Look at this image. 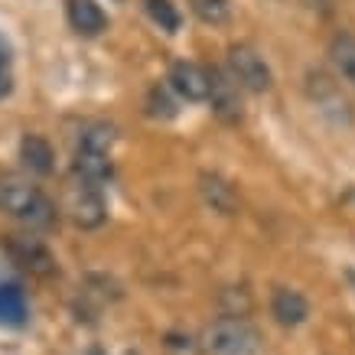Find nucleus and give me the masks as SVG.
<instances>
[{"label": "nucleus", "instance_id": "obj_1", "mask_svg": "<svg viewBox=\"0 0 355 355\" xmlns=\"http://www.w3.org/2000/svg\"><path fill=\"white\" fill-rule=\"evenodd\" d=\"M0 212L30 228H49L55 222V205L49 202V196L20 173L0 176Z\"/></svg>", "mask_w": 355, "mask_h": 355}, {"label": "nucleus", "instance_id": "obj_2", "mask_svg": "<svg viewBox=\"0 0 355 355\" xmlns=\"http://www.w3.org/2000/svg\"><path fill=\"white\" fill-rule=\"evenodd\" d=\"M202 355H254L258 352V329L238 320V316H218L199 336Z\"/></svg>", "mask_w": 355, "mask_h": 355}, {"label": "nucleus", "instance_id": "obj_3", "mask_svg": "<svg viewBox=\"0 0 355 355\" xmlns=\"http://www.w3.org/2000/svg\"><path fill=\"white\" fill-rule=\"evenodd\" d=\"M62 209L78 228H98V225H105V218H108V202H105L101 189L85 183V180H78V176H76V183L65 186Z\"/></svg>", "mask_w": 355, "mask_h": 355}, {"label": "nucleus", "instance_id": "obj_4", "mask_svg": "<svg viewBox=\"0 0 355 355\" xmlns=\"http://www.w3.org/2000/svg\"><path fill=\"white\" fill-rule=\"evenodd\" d=\"M228 76L235 78L245 92H268L274 85V76H270V65L264 62V55L248 43H232L228 46Z\"/></svg>", "mask_w": 355, "mask_h": 355}, {"label": "nucleus", "instance_id": "obj_5", "mask_svg": "<svg viewBox=\"0 0 355 355\" xmlns=\"http://www.w3.org/2000/svg\"><path fill=\"white\" fill-rule=\"evenodd\" d=\"M212 114L222 124H238L245 118V101H241V85L228 76V69H209V98Z\"/></svg>", "mask_w": 355, "mask_h": 355}, {"label": "nucleus", "instance_id": "obj_6", "mask_svg": "<svg viewBox=\"0 0 355 355\" xmlns=\"http://www.w3.org/2000/svg\"><path fill=\"white\" fill-rule=\"evenodd\" d=\"M7 254L13 258V264H20L33 277H53V274H59L55 254L33 235H7Z\"/></svg>", "mask_w": 355, "mask_h": 355}, {"label": "nucleus", "instance_id": "obj_7", "mask_svg": "<svg viewBox=\"0 0 355 355\" xmlns=\"http://www.w3.org/2000/svg\"><path fill=\"white\" fill-rule=\"evenodd\" d=\"M306 95H310V101L323 111L326 118L349 121V114H352V111H349V98L343 95V88L336 85L326 72H320V69H313L310 76H306Z\"/></svg>", "mask_w": 355, "mask_h": 355}, {"label": "nucleus", "instance_id": "obj_8", "mask_svg": "<svg viewBox=\"0 0 355 355\" xmlns=\"http://www.w3.org/2000/svg\"><path fill=\"white\" fill-rule=\"evenodd\" d=\"M170 88L186 101H205L209 98V69H202L199 62L180 59L170 65Z\"/></svg>", "mask_w": 355, "mask_h": 355}, {"label": "nucleus", "instance_id": "obj_9", "mask_svg": "<svg viewBox=\"0 0 355 355\" xmlns=\"http://www.w3.org/2000/svg\"><path fill=\"white\" fill-rule=\"evenodd\" d=\"M270 316H274L280 326L293 329V326L306 323V316H310V303H306V297H303L300 291H291V287H274V293H270Z\"/></svg>", "mask_w": 355, "mask_h": 355}, {"label": "nucleus", "instance_id": "obj_10", "mask_svg": "<svg viewBox=\"0 0 355 355\" xmlns=\"http://www.w3.org/2000/svg\"><path fill=\"white\" fill-rule=\"evenodd\" d=\"M65 17H69V26L82 36H101L108 30V13L101 10V3H95V0H69Z\"/></svg>", "mask_w": 355, "mask_h": 355}, {"label": "nucleus", "instance_id": "obj_11", "mask_svg": "<svg viewBox=\"0 0 355 355\" xmlns=\"http://www.w3.org/2000/svg\"><path fill=\"white\" fill-rule=\"evenodd\" d=\"M199 193H202L205 205H212L222 216H232L238 209L235 186L228 183L225 176H218V173H202V176H199Z\"/></svg>", "mask_w": 355, "mask_h": 355}, {"label": "nucleus", "instance_id": "obj_12", "mask_svg": "<svg viewBox=\"0 0 355 355\" xmlns=\"http://www.w3.org/2000/svg\"><path fill=\"white\" fill-rule=\"evenodd\" d=\"M20 160H23V166L30 173H36V176H49L55 166L53 144L46 137H40V134H26V137L20 140Z\"/></svg>", "mask_w": 355, "mask_h": 355}, {"label": "nucleus", "instance_id": "obj_13", "mask_svg": "<svg viewBox=\"0 0 355 355\" xmlns=\"http://www.w3.org/2000/svg\"><path fill=\"white\" fill-rule=\"evenodd\" d=\"M76 176L101 189V183H108L111 176H114V163H111V153L76 150Z\"/></svg>", "mask_w": 355, "mask_h": 355}, {"label": "nucleus", "instance_id": "obj_14", "mask_svg": "<svg viewBox=\"0 0 355 355\" xmlns=\"http://www.w3.org/2000/svg\"><path fill=\"white\" fill-rule=\"evenodd\" d=\"M30 306H26V293L17 284H0V323L3 326H26Z\"/></svg>", "mask_w": 355, "mask_h": 355}, {"label": "nucleus", "instance_id": "obj_15", "mask_svg": "<svg viewBox=\"0 0 355 355\" xmlns=\"http://www.w3.org/2000/svg\"><path fill=\"white\" fill-rule=\"evenodd\" d=\"M329 62L355 88V36L352 33H336L333 40H329Z\"/></svg>", "mask_w": 355, "mask_h": 355}, {"label": "nucleus", "instance_id": "obj_16", "mask_svg": "<svg viewBox=\"0 0 355 355\" xmlns=\"http://www.w3.org/2000/svg\"><path fill=\"white\" fill-rule=\"evenodd\" d=\"M118 140V130L108 121H92L85 130H82V140H78V150H92V153H111Z\"/></svg>", "mask_w": 355, "mask_h": 355}, {"label": "nucleus", "instance_id": "obj_17", "mask_svg": "<svg viewBox=\"0 0 355 355\" xmlns=\"http://www.w3.org/2000/svg\"><path fill=\"white\" fill-rule=\"evenodd\" d=\"M144 108L150 118H160V121H170L180 114V105H176V98H173V88L170 85H150L147 88V98H144Z\"/></svg>", "mask_w": 355, "mask_h": 355}, {"label": "nucleus", "instance_id": "obj_18", "mask_svg": "<svg viewBox=\"0 0 355 355\" xmlns=\"http://www.w3.org/2000/svg\"><path fill=\"white\" fill-rule=\"evenodd\" d=\"M144 10H147V17L166 33H176L180 23H183V17H180V10H176L173 0H144Z\"/></svg>", "mask_w": 355, "mask_h": 355}, {"label": "nucleus", "instance_id": "obj_19", "mask_svg": "<svg viewBox=\"0 0 355 355\" xmlns=\"http://www.w3.org/2000/svg\"><path fill=\"white\" fill-rule=\"evenodd\" d=\"M189 7L209 26H222L232 17V0H189Z\"/></svg>", "mask_w": 355, "mask_h": 355}, {"label": "nucleus", "instance_id": "obj_20", "mask_svg": "<svg viewBox=\"0 0 355 355\" xmlns=\"http://www.w3.org/2000/svg\"><path fill=\"white\" fill-rule=\"evenodd\" d=\"M218 303H222V310H225V316H238V320H245L248 313H251V293L245 291V287H228V291H222V297H218Z\"/></svg>", "mask_w": 355, "mask_h": 355}, {"label": "nucleus", "instance_id": "obj_21", "mask_svg": "<svg viewBox=\"0 0 355 355\" xmlns=\"http://www.w3.org/2000/svg\"><path fill=\"white\" fill-rule=\"evenodd\" d=\"M163 352L166 355H202L199 349V339L183 329H170V333L163 336Z\"/></svg>", "mask_w": 355, "mask_h": 355}, {"label": "nucleus", "instance_id": "obj_22", "mask_svg": "<svg viewBox=\"0 0 355 355\" xmlns=\"http://www.w3.org/2000/svg\"><path fill=\"white\" fill-rule=\"evenodd\" d=\"M10 92H13V49L0 36V98H7Z\"/></svg>", "mask_w": 355, "mask_h": 355}]
</instances>
